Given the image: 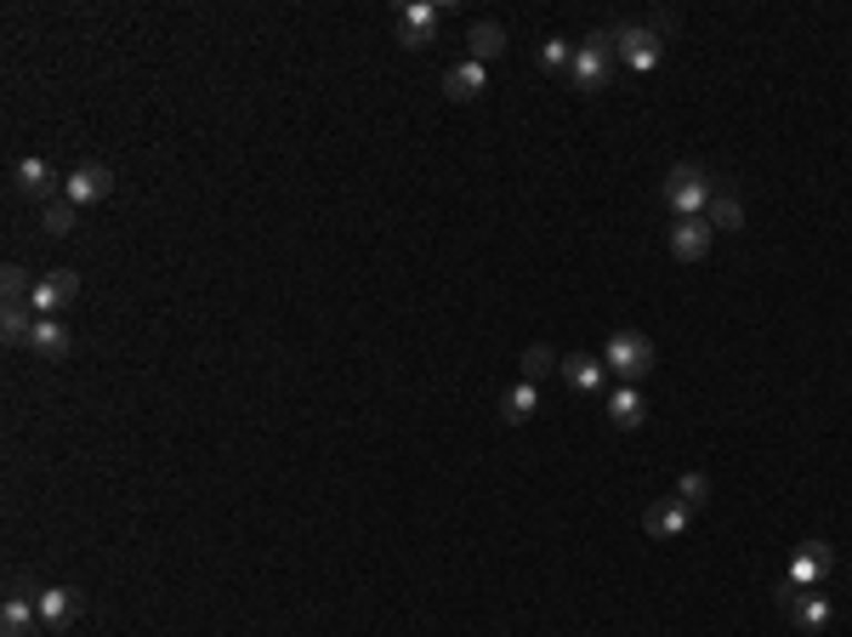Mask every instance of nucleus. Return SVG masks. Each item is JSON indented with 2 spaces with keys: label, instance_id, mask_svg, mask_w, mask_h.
<instances>
[{
  "label": "nucleus",
  "instance_id": "18",
  "mask_svg": "<svg viewBox=\"0 0 852 637\" xmlns=\"http://www.w3.org/2000/svg\"><path fill=\"white\" fill-rule=\"evenodd\" d=\"M467 52H472V63H494L500 52H507V29L489 23V18H478V23L467 29Z\"/></svg>",
  "mask_w": 852,
  "mask_h": 637
},
{
  "label": "nucleus",
  "instance_id": "9",
  "mask_svg": "<svg viewBox=\"0 0 852 637\" xmlns=\"http://www.w3.org/2000/svg\"><path fill=\"white\" fill-rule=\"evenodd\" d=\"M784 615H790L795 631H808V637H819V631L835 626V604H830L824 593H795V598L784 604Z\"/></svg>",
  "mask_w": 852,
  "mask_h": 637
},
{
  "label": "nucleus",
  "instance_id": "8",
  "mask_svg": "<svg viewBox=\"0 0 852 637\" xmlns=\"http://www.w3.org/2000/svg\"><path fill=\"white\" fill-rule=\"evenodd\" d=\"M830 569H835V553H830V541H801V553L790 558V586L795 593H813L819 580H830Z\"/></svg>",
  "mask_w": 852,
  "mask_h": 637
},
{
  "label": "nucleus",
  "instance_id": "24",
  "mask_svg": "<svg viewBox=\"0 0 852 637\" xmlns=\"http://www.w3.org/2000/svg\"><path fill=\"white\" fill-rule=\"evenodd\" d=\"M711 496H716L711 472H682V484H676V501H682V507H705Z\"/></svg>",
  "mask_w": 852,
  "mask_h": 637
},
{
  "label": "nucleus",
  "instance_id": "7",
  "mask_svg": "<svg viewBox=\"0 0 852 637\" xmlns=\"http://www.w3.org/2000/svg\"><path fill=\"white\" fill-rule=\"evenodd\" d=\"M80 297V273L74 268H58V273H46V279H34V290H29V308H34V319H52L58 308H69Z\"/></svg>",
  "mask_w": 852,
  "mask_h": 637
},
{
  "label": "nucleus",
  "instance_id": "19",
  "mask_svg": "<svg viewBox=\"0 0 852 637\" xmlns=\"http://www.w3.org/2000/svg\"><path fill=\"white\" fill-rule=\"evenodd\" d=\"M603 370H609L603 359H591V354H569L558 376L574 387V394H597V387H603Z\"/></svg>",
  "mask_w": 852,
  "mask_h": 637
},
{
  "label": "nucleus",
  "instance_id": "12",
  "mask_svg": "<svg viewBox=\"0 0 852 637\" xmlns=\"http://www.w3.org/2000/svg\"><path fill=\"white\" fill-rule=\"evenodd\" d=\"M688 518H693V507H682L676 496H665V501H654L642 512V529L654 535V541H676V535L688 529Z\"/></svg>",
  "mask_w": 852,
  "mask_h": 637
},
{
  "label": "nucleus",
  "instance_id": "26",
  "mask_svg": "<svg viewBox=\"0 0 852 637\" xmlns=\"http://www.w3.org/2000/svg\"><path fill=\"white\" fill-rule=\"evenodd\" d=\"M0 290H7V302H29V290H34V279H29V268H18V262H7V268H0Z\"/></svg>",
  "mask_w": 852,
  "mask_h": 637
},
{
  "label": "nucleus",
  "instance_id": "2",
  "mask_svg": "<svg viewBox=\"0 0 852 637\" xmlns=\"http://www.w3.org/2000/svg\"><path fill=\"white\" fill-rule=\"evenodd\" d=\"M665 206L676 211V222L682 217H699V211H705L711 206V193H716V182L705 177V166H693V160H682V166H671L665 171Z\"/></svg>",
  "mask_w": 852,
  "mask_h": 637
},
{
  "label": "nucleus",
  "instance_id": "5",
  "mask_svg": "<svg viewBox=\"0 0 852 637\" xmlns=\"http://www.w3.org/2000/svg\"><path fill=\"white\" fill-rule=\"evenodd\" d=\"M443 12H449V7H432V0H398V7H392L398 40H404L410 52H421V46H432V34H438Z\"/></svg>",
  "mask_w": 852,
  "mask_h": 637
},
{
  "label": "nucleus",
  "instance_id": "3",
  "mask_svg": "<svg viewBox=\"0 0 852 637\" xmlns=\"http://www.w3.org/2000/svg\"><path fill=\"white\" fill-rule=\"evenodd\" d=\"M603 365L620 376V381H642L648 370H654V341H648L642 330H614L609 341H603Z\"/></svg>",
  "mask_w": 852,
  "mask_h": 637
},
{
  "label": "nucleus",
  "instance_id": "14",
  "mask_svg": "<svg viewBox=\"0 0 852 637\" xmlns=\"http://www.w3.org/2000/svg\"><path fill=\"white\" fill-rule=\"evenodd\" d=\"M69 348H74V336H69L63 319H34V330H29V354H40V359H69Z\"/></svg>",
  "mask_w": 852,
  "mask_h": 637
},
{
  "label": "nucleus",
  "instance_id": "10",
  "mask_svg": "<svg viewBox=\"0 0 852 637\" xmlns=\"http://www.w3.org/2000/svg\"><path fill=\"white\" fill-rule=\"evenodd\" d=\"M716 245V228L705 222V217H682L676 228H671V257L676 262H699Z\"/></svg>",
  "mask_w": 852,
  "mask_h": 637
},
{
  "label": "nucleus",
  "instance_id": "25",
  "mask_svg": "<svg viewBox=\"0 0 852 637\" xmlns=\"http://www.w3.org/2000/svg\"><path fill=\"white\" fill-rule=\"evenodd\" d=\"M74 222H80V211H74L69 200H52V206H46V211H40V228H46V233H52V239L74 233Z\"/></svg>",
  "mask_w": 852,
  "mask_h": 637
},
{
  "label": "nucleus",
  "instance_id": "17",
  "mask_svg": "<svg viewBox=\"0 0 852 637\" xmlns=\"http://www.w3.org/2000/svg\"><path fill=\"white\" fill-rule=\"evenodd\" d=\"M609 421H614L620 432H637V427L648 421V399L637 394V387H631V381L620 387V394H609Z\"/></svg>",
  "mask_w": 852,
  "mask_h": 637
},
{
  "label": "nucleus",
  "instance_id": "27",
  "mask_svg": "<svg viewBox=\"0 0 852 637\" xmlns=\"http://www.w3.org/2000/svg\"><path fill=\"white\" fill-rule=\"evenodd\" d=\"M540 58H545V69H569V63H574V40H563V34H551V40L540 46Z\"/></svg>",
  "mask_w": 852,
  "mask_h": 637
},
{
  "label": "nucleus",
  "instance_id": "21",
  "mask_svg": "<svg viewBox=\"0 0 852 637\" xmlns=\"http://www.w3.org/2000/svg\"><path fill=\"white\" fill-rule=\"evenodd\" d=\"M705 211H711L705 222H711L716 233H739V228H744V206H739V193H733V188H716Z\"/></svg>",
  "mask_w": 852,
  "mask_h": 637
},
{
  "label": "nucleus",
  "instance_id": "23",
  "mask_svg": "<svg viewBox=\"0 0 852 637\" xmlns=\"http://www.w3.org/2000/svg\"><path fill=\"white\" fill-rule=\"evenodd\" d=\"M518 365H523V381H534V387H540L545 376H558V370H563V359L551 354L545 341H529V348L518 354Z\"/></svg>",
  "mask_w": 852,
  "mask_h": 637
},
{
  "label": "nucleus",
  "instance_id": "6",
  "mask_svg": "<svg viewBox=\"0 0 852 637\" xmlns=\"http://www.w3.org/2000/svg\"><path fill=\"white\" fill-rule=\"evenodd\" d=\"M114 193V171L109 166H74L69 177H63V200L74 206V211H86V206H97V200H109Z\"/></svg>",
  "mask_w": 852,
  "mask_h": 637
},
{
  "label": "nucleus",
  "instance_id": "11",
  "mask_svg": "<svg viewBox=\"0 0 852 637\" xmlns=\"http://www.w3.org/2000/svg\"><path fill=\"white\" fill-rule=\"evenodd\" d=\"M12 188L23 193V200H46L52 206V188H58V171L46 166L40 155H23L18 166H12Z\"/></svg>",
  "mask_w": 852,
  "mask_h": 637
},
{
  "label": "nucleus",
  "instance_id": "4",
  "mask_svg": "<svg viewBox=\"0 0 852 637\" xmlns=\"http://www.w3.org/2000/svg\"><path fill=\"white\" fill-rule=\"evenodd\" d=\"M609 34H614V52H620V63H625V69H637V74L660 69V58H665V40H660L654 29H648V23H614Z\"/></svg>",
  "mask_w": 852,
  "mask_h": 637
},
{
  "label": "nucleus",
  "instance_id": "13",
  "mask_svg": "<svg viewBox=\"0 0 852 637\" xmlns=\"http://www.w3.org/2000/svg\"><path fill=\"white\" fill-rule=\"evenodd\" d=\"M34 604H40V626H69L74 615H80V593H74V586H46V593H34Z\"/></svg>",
  "mask_w": 852,
  "mask_h": 637
},
{
  "label": "nucleus",
  "instance_id": "20",
  "mask_svg": "<svg viewBox=\"0 0 852 637\" xmlns=\"http://www.w3.org/2000/svg\"><path fill=\"white\" fill-rule=\"evenodd\" d=\"M540 416V387L534 381H518L507 399H500V421L507 427H523V421H534Z\"/></svg>",
  "mask_w": 852,
  "mask_h": 637
},
{
  "label": "nucleus",
  "instance_id": "16",
  "mask_svg": "<svg viewBox=\"0 0 852 637\" xmlns=\"http://www.w3.org/2000/svg\"><path fill=\"white\" fill-rule=\"evenodd\" d=\"M40 620V604L29 593H12L7 604H0V637H29Z\"/></svg>",
  "mask_w": 852,
  "mask_h": 637
},
{
  "label": "nucleus",
  "instance_id": "22",
  "mask_svg": "<svg viewBox=\"0 0 852 637\" xmlns=\"http://www.w3.org/2000/svg\"><path fill=\"white\" fill-rule=\"evenodd\" d=\"M29 330H34V308L29 302H7V308H0V336H7V348H29Z\"/></svg>",
  "mask_w": 852,
  "mask_h": 637
},
{
  "label": "nucleus",
  "instance_id": "1",
  "mask_svg": "<svg viewBox=\"0 0 852 637\" xmlns=\"http://www.w3.org/2000/svg\"><path fill=\"white\" fill-rule=\"evenodd\" d=\"M614 63H620L614 34H609V29H591V34L574 46V63H569L574 91H603V86L614 80Z\"/></svg>",
  "mask_w": 852,
  "mask_h": 637
},
{
  "label": "nucleus",
  "instance_id": "28",
  "mask_svg": "<svg viewBox=\"0 0 852 637\" xmlns=\"http://www.w3.org/2000/svg\"><path fill=\"white\" fill-rule=\"evenodd\" d=\"M648 29H654L660 40H671V34H676V12H665V7H660V12H648Z\"/></svg>",
  "mask_w": 852,
  "mask_h": 637
},
{
  "label": "nucleus",
  "instance_id": "15",
  "mask_svg": "<svg viewBox=\"0 0 852 637\" xmlns=\"http://www.w3.org/2000/svg\"><path fill=\"white\" fill-rule=\"evenodd\" d=\"M483 86H489V69H483V63H472V58H467V63H455V69L443 74V97H449V103H472V97H478Z\"/></svg>",
  "mask_w": 852,
  "mask_h": 637
}]
</instances>
